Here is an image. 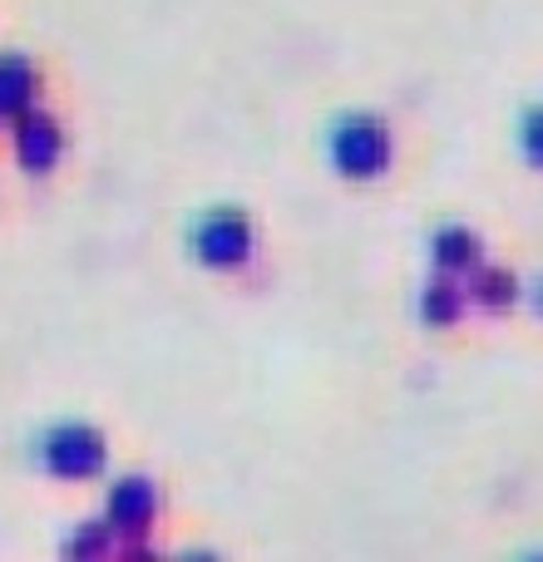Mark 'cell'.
<instances>
[{
  "label": "cell",
  "instance_id": "9a60e30c",
  "mask_svg": "<svg viewBox=\"0 0 543 562\" xmlns=\"http://www.w3.org/2000/svg\"><path fill=\"white\" fill-rule=\"evenodd\" d=\"M524 562H543V553H534V558H524Z\"/></svg>",
  "mask_w": 543,
  "mask_h": 562
},
{
  "label": "cell",
  "instance_id": "8fae6325",
  "mask_svg": "<svg viewBox=\"0 0 543 562\" xmlns=\"http://www.w3.org/2000/svg\"><path fill=\"white\" fill-rule=\"evenodd\" d=\"M519 148H524L529 164L543 168V104L524 109V119H519Z\"/></svg>",
  "mask_w": 543,
  "mask_h": 562
},
{
  "label": "cell",
  "instance_id": "5b68a950",
  "mask_svg": "<svg viewBox=\"0 0 543 562\" xmlns=\"http://www.w3.org/2000/svg\"><path fill=\"white\" fill-rule=\"evenodd\" d=\"M158 514V488L148 479H119L109 488V533L138 538Z\"/></svg>",
  "mask_w": 543,
  "mask_h": 562
},
{
  "label": "cell",
  "instance_id": "7a4b0ae2",
  "mask_svg": "<svg viewBox=\"0 0 543 562\" xmlns=\"http://www.w3.org/2000/svg\"><path fill=\"white\" fill-rule=\"evenodd\" d=\"M188 252H193L208 272H237V267H247L257 252L253 217H247L243 207H208L193 223V233H188Z\"/></svg>",
  "mask_w": 543,
  "mask_h": 562
},
{
  "label": "cell",
  "instance_id": "6da1fadb",
  "mask_svg": "<svg viewBox=\"0 0 543 562\" xmlns=\"http://www.w3.org/2000/svg\"><path fill=\"white\" fill-rule=\"evenodd\" d=\"M390 154H396V138H390L386 119L376 114H341L326 134V158L341 178L351 183H370L390 168Z\"/></svg>",
  "mask_w": 543,
  "mask_h": 562
},
{
  "label": "cell",
  "instance_id": "8992f818",
  "mask_svg": "<svg viewBox=\"0 0 543 562\" xmlns=\"http://www.w3.org/2000/svg\"><path fill=\"white\" fill-rule=\"evenodd\" d=\"M35 89H40L35 65L20 49H0V119L20 124L35 109Z\"/></svg>",
  "mask_w": 543,
  "mask_h": 562
},
{
  "label": "cell",
  "instance_id": "30bf717a",
  "mask_svg": "<svg viewBox=\"0 0 543 562\" xmlns=\"http://www.w3.org/2000/svg\"><path fill=\"white\" fill-rule=\"evenodd\" d=\"M109 548H114V533L104 524H89L65 543V562H109Z\"/></svg>",
  "mask_w": 543,
  "mask_h": 562
},
{
  "label": "cell",
  "instance_id": "9c48e42d",
  "mask_svg": "<svg viewBox=\"0 0 543 562\" xmlns=\"http://www.w3.org/2000/svg\"><path fill=\"white\" fill-rule=\"evenodd\" d=\"M514 296H519V281H514V272H505V267H475V272H469V301H475V306L505 311V306H514Z\"/></svg>",
  "mask_w": 543,
  "mask_h": 562
},
{
  "label": "cell",
  "instance_id": "5bb4252c",
  "mask_svg": "<svg viewBox=\"0 0 543 562\" xmlns=\"http://www.w3.org/2000/svg\"><path fill=\"white\" fill-rule=\"evenodd\" d=\"M534 301H539V311H543V277H539V286H534Z\"/></svg>",
  "mask_w": 543,
  "mask_h": 562
},
{
  "label": "cell",
  "instance_id": "4fadbf2b",
  "mask_svg": "<svg viewBox=\"0 0 543 562\" xmlns=\"http://www.w3.org/2000/svg\"><path fill=\"white\" fill-rule=\"evenodd\" d=\"M178 562H218L213 553H188V558H178Z\"/></svg>",
  "mask_w": 543,
  "mask_h": 562
},
{
  "label": "cell",
  "instance_id": "52a82bcc",
  "mask_svg": "<svg viewBox=\"0 0 543 562\" xmlns=\"http://www.w3.org/2000/svg\"><path fill=\"white\" fill-rule=\"evenodd\" d=\"M479 257H485L479 237L469 233V227H459V223H445L435 237H430V262H435V272H440V277L475 272Z\"/></svg>",
  "mask_w": 543,
  "mask_h": 562
},
{
  "label": "cell",
  "instance_id": "ba28073f",
  "mask_svg": "<svg viewBox=\"0 0 543 562\" xmlns=\"http://www.w3.org/2000/svg\"><path fill=\"white\" fill-rule=\"evenodd\" d=\"M465 301L469 296L455 286V277H435L425 291H420V321H425V326H455Z\"/></svg>",
  "mask_w": 543,
  "mask_h": 562
},
{
  "label": "cell",
  "instance_id": "277c9868",
  "mask_svg": "<svg viewBox=\"0 0 543 562\" xmlns=\"http://www.w3.org/2000/svg\"><path fill=\"white\" fill-rule=\"evenodd\" d=\"M59 154H65L59 124L45 114V109H30V114L15 124V164L25 168L30 178H45L49 168L59 164Z\"/></svg>",
  "mask_w": 543,
  "mask_h": 562
},
{
  "label": "cell",
  "instance_id": "7c38bea8",
  "mask_svg": "<svg viewBox=\"0 0 543 562\" xmlns=\"http://www.w3.org/2000/svg\"><path fill=\"white\" fill-rule=\"evenodd\" d=\"M119 562H164L154 553V548H124V553H119Z\"/></svg>",
  "mask_w": 543,
  "mask_h": 562
},
{
  "label": "cell",
  "instance_id": "3957f363",
  "mask_svg": "<svg viewBox=\"0 0 543 562\" xmlns=\"http://www.w3.org/2000/svg\"><path fill=\"white\" fill-rule=\"evenodd\" d=\"M40 464L55 479H89L104 469V435L95 425H55L40 439Z\"/></svg>",
  "mask_w": 543,
  "mask_h": 562
}]
</instances>
